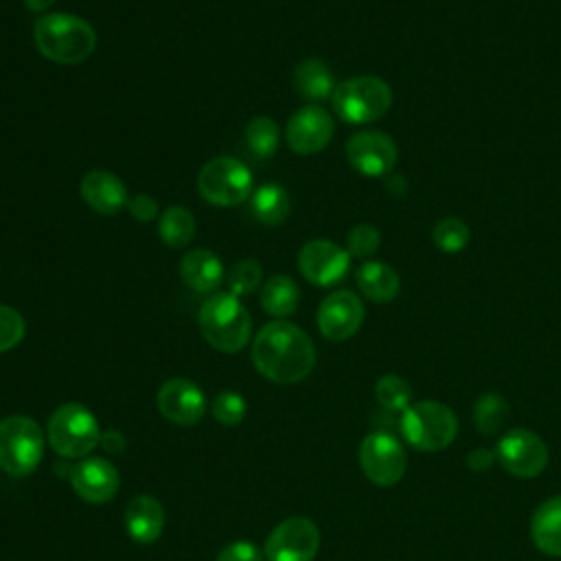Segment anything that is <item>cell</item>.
Segmentation results:
<instances>
[{
    "instance_id": "cell-26",
    "label": "cell",
    "mask_w": 561,
    "mask_h": 561,
    "mask_svg": "<svg viewBox=\"0 0 561 561\" xmlns=\"http://www.w3.org/2000/svg\"><path fill=\"white\" fill-rule=\"evenodd\" d=\"M160 241L169 248H184L195 237V217L184 206H169L158 224Z\"/></svg>"
},
{
    "instance_id": "cell-27",
    "label": "cell",
    "mask_w": 561,
    "mask_h": 561,
    "mask_svg": "<svg viewBox=\"0 0 561 561\" xmlns=\"http://www.w3.org/2000/svg\"><path fill=\"white\" fill-rule=\"evenodd\" d=\"M278 125L270 116H254L245 127V145L256 158H270L278 149Z\"/></svg>"
},
{
    "instance_id": "cell-38",
    "label": "cell",
    "mask_w": 561,
    "mask_h": 561,
    "mask_svg": "<svg viewBox=\"0 0 561 561\" xmlns=\"http://www.w3.org/2000/svg\"><path fill=\"white\" fill-rule=\"evenodd\" d=\"M105 451H110V454H118V451H123L125 449V436L121 434V432H105V434H101V443H99Z\"/></svg>"
},
{
    "instance_id": "cell-9",
    "label": "cell",
    "mask_w": 561,
    "mask_h": 561,
    "mask_svg": "<svg viewBox=\"0 0 561 561\" xmlns=\"http://www.w3.org/2000/svg\"><path fill=\"white\" fill-rule=\"evenodd\" d=\"M320 548V530L307 517L283 519L265 539L267 561H313Z\"/></svg>"
},
{
    "instance_id": "cell-35",
    "label": "cell",
    "mask_w": 561,
    "mask_h": 561,
    "mask_svg": "<svg viewBox=\"0 0 561 561\" xmlns=\"http://www.w3.org/2000/svg\"><path fill=\"white\" fill-rule=\"evenodd\" d=\"M263 552L252 543V541H230L226 543L219 554L217 561H263Z\"/></svg>"
},
{
    "instance_id": "cell-20",
    "label": "cell",
    "mask_w": 561,
    "mask_h": 561,
    "mask_svg": "<svg viewBox=\"0 0 561 561\" xmlns=\"http://www.w3.org/2000/svg\"><path fill=\"white\" fill-rule=\"evenodd\" d=\"M184 283L195 291H215L224 280V265L219 256L206 248L191 250L180 261Z\"/></svg>"
},
{
    "instance_id": "cell-10",
    "label": "cell",
    "mask_w": 561,
    "mask_h": 561,
    "mask_svg": "<svg viewBox=\"0 0 561 561\" xmlns=\"http://www.w3.org/2000/svg\"><path fill=\"white\" fill-rule=\"evenodd\" d=\"M359 465L366 478L379 486L397 484L408 467V458L403 445L386 434L373 432L359 445Z\"/></svg>"
},
{
    "instance_id": "cell-34",
    "label": "cell",
    "mask_w": 561,
    "mask_h": 561,
    "mask_svg": "<svg viewBox=\"0 0 561 561\" xmlns=\"http://www.w3.org/2000/svg\"><path fill=\"white\" fill-rule=\"evenodd\" d=\"M213 416L221 425H239L245 416V399L239 392H221L213 401Z\"/></svg>"
},
{
    "instance_id": "cell-15",
    "label": "cell",
    "mask_w": 561,
    "mask_h": 561,
    "mask_svg": "<svg viewBox=\"0 0 561 561\" xmlns=\"http://www.w3.org/2000/svg\"><path fill=\"white\" fill-rule=\"evenodd\" d=\"M364 322V305L348 289L331 291L318 307V329L331 342H344L357 333Z\"/></svg>"
},
{
    "instance_id": "cell-17",
    "label": "cell",
    "mask_w": 561,
    "mask_h": 561,
    "mask_svg": "<svg viewBox=\"0 0 561 561\" xmlns=\"http://www.w3.org/2000/svg\"><path fill=\"white\" fill-rule=\"evenodd\" d=\"M70 484L75 493L90 504H105L118 491V471L116 467L99 456L83 458L70 473Z\"/></svg>"
},
{
    "instance_id": "cell-14",
    "label": "cell",
    "mask_w": 561,
    "mask_h": 561,
    "mask_svg": "<svg viewBox=\"0 0 561 561\" xmlns=\"http://www.w3.org/2000/svg\"><path fill=\"white\" fill-rule=\"evenodd\" d=\"M346 158L351 167L362 175L379 178L390 173L397 164V145L383 131L364 129L348 138Z\"/></svg>"
},
{
    "instance_id": "cell-39",
    "label": "cell",
    "mask_w": 561,
    "mask_h": 561,
    "mask_svg": "<svg viewBox=\"0 0 561 561\" xmlns=\"http://www.w3.org/2000/svg\"><path fill=\"white\" fill-rule=\"evenodd\" d=\"M55 2H57V0H24L26 9H31V11H46V9H50Z\"/></svg>"
},
{
    "instance_id": "cell-22",
    "label": "cell",
    "mask_w": 561,
    "mask_h": 561,
    "mask_svg": "<svg viewBox=\"0 0 561 561\" xmlns=\"http://www.w3.org/2000/svg\"><path fill=\"white\" fill-rule=\"evenodd\" d=\"M359 291L373 300V302H390L401 287L399 274L392 265L381 261H368L364 263L355 274Z\"/></svg>"
},
{
    "instance_id": "cell-32",
    "label": "cell",
    "mask_w": 561,
    "mask_h": 561,
    "mask_svg": "<svg viewBox=\"0 0 561 561\" xmlns=\"http://www.w3.org/2000/svg\"><path fill=\"white\" fill-rule=\"evenodd\" d=\"M381 245V234L370 224H357L346 234V250L351 256L368 259L373 256Z\"/></svg>"
},
{
    "instance_id": "cell-23",
    "label": "cell",
    "mask_w": 561,
    "mask_h": 561,
    "mask_svg": "<svg viewBox=\"0 0 561 561\" xmlns=\"http://www.w3.org/2000/svg\"><path fill=\"white\" fill-rule=\"evenodd\" d=\"M294 85L298 94L307 101H324L335 90V79L331 68L316 57L302 59L294 70Z\"/></svg>"
},
{
    "instance_id": "cell-21",
    "label": "cell",
    "mask_w": 561,
    "mask_h": 561,
    "mask_svg": "<svg viewBox=\"0 0 561 561\" xmlns=\"http://www.w3.org/2000/svg\"><path fill=\"white\" fill-rule=\"evenodd\" d=\"M530 537L541 552L561 557V495L548 497L537 506L530 519Z\"/></svg>"
},
{
    "instance_id": "cell-31",
    "label": "cell",
    "mask_w": 561,
    "mask_h": 561,
    "mask_svg": "<svg viewBox=\"0 0 561 561\" xmlns=\"http://www.w3.org/2000/svg\"><path fill=\"white\" fill-rule=\"evenodd\" d=\"M261 276H263V270H261V263H259V261H254V259H241V261H237V263L230 267V272H228V289H230V294H234L237 298L248 296V294H252L254 289H259Z\"/></svg>"
},
{
    "instance_id": "cell-28",
    "label": "cell",
    "mask_w": 561,
    "mask_h": 561,
    "mask_svg": "<svg viewBox=\"0 0 561 561\" xmlns=\"http://www.w3.org/2000/svg\"><path fill=\"white\" fill-rule=\"evenodd\" d=\"M508 403L497 392H484L473 403V423L482 434H495L508 419Z\"/></svg>"
},
{
    "instance_id": "cell-18",
    "label": "cell",
    "mask_w": 561,
    "mask_h": 561,
    "mask_svg": "<svg viewBox=\"0 0 561 561\" xmlns=\"http://www.w3.org/2000/svg\"><path fill=\"white\" fill-rule=\"evenodd\" d=\"M79 193L83 202L99 215H116L121 213L129 197L123 180L105 169H92L81 178Z\"/></svg>"
},
{
    "instance_id": "cell-1",
    "label": "cell",
    "mask_w": 561,
    "mask_h": 561,
    "mask_svg": "<svg viewBox=\"0 0 561 561\" xmlns=\"http://www.w3.org/2000/svg\"><path fill=\"white\" fill-rule=\"evenodd\" d=\"M252 364L274 383H298L313 370L316 348L300 327L274 320L256 333L252 342Z\"/></svg>"
},
{
    "instance_id": "cell-8",
    "label": "cell",
    "mask_w": 561,
    "mask_h": 561,
    "mask_svg": "<svg viewBox=\"0 0 561 561\" xmlns=\"http://www.w3.org/2000/svg\"><path fill=\"white\" fill-rule=\"evenodd\" d=\"M197 191L213 206H237L252 195V173L241 160L219 156L199 169Z\"/></svg>"
},
{
    "instance_id": "cell-7",
    "label": "cell",
    "mask_w": 561,
    "mask_h": 561,
    "mask_svg": "<svg viewBox=\"0 0 561 561\" xmlns=\"http://www.w3.org/2000/svg\"><path fill=\"white\" fill-rule=\"evenodd\" d=\"M44 454L42 427L22 414L0 419V469L9 476H28Z\"/></svg>"
},
{
    "instance_id": "cell-19",
    "label": "cell",
    "mask_w": 561,
    "mask_h": 561,
    "mask_svg": "<svg viewBox=\"0 0 561 561\" xmlns=\"http://www.w3.org/2000/svg\"><path fill=\"white\" fill-rule=\"evenodd\" d=\"M164 528V508L153 495H136L125 508V530L136 543H153Z\"/></svg>"
},
{
    "instance_id": "cell-3",
    "label": "cell",
    "mask_w": 561,
    "mask_h": 561,
    "mask_svg": "<svg viewBox=\"0 0 561 561\" xmlns=\"http://www.w3.org/2000/svg\"><path fill=\"white\" fill-rule=\"evenodd\" d=\"M202 337L221 353H239L252 335V318L243 302L230 294H213L199 309Z\"/></svg>"
},
{
    "instance_id": "cell-29",
    "label": "cell",
    "mask_w": 561,
    "mask_h": 561,
    "mask_svg": "<svg viewBox=\"0 0 561 561\" xmlns=\"http://www.w3.org/2000/svg\"><path fill=\"white\" fill-rule=\"evenodd\" d=\"M375 397L381 408L390 412H405L412 401V388L399 375H383L375 383Z\"/></svg>"
},
{
    "instance_id": "cell-11",
    "label": "cell",
    "mask_w": 561,
    "mask_h": 561,
    "mask_svg": "<svg viewBox=\"0 0 561 561\" xmlns=\"http://www.w3.org/2000/svg\"><path fill=\"white\" fill-rule=\"evenodd\" d=\"M495 458L511 476L535 478L548 465V447L535 432L515 427L497 440Z\"/></svg>"
},
{
    "instance_id": "cell-13",
    "label": "cell",
    "mask_w": 561,
    "mask_h": 561,
    "mask_svg": "<svg viewBox=\"0 0 561 561\" xmlns=\"http://www.w3.org/2000/svg\"><path fill=\"white\" fill-rule=\"evenodd\" d=\"M333 131H335L333 118L324 107L305 105L289 116L285 127V138L294 153L313 156L331 142Z\"/></svg>"
},
{
    "instance_id": "cell-4",
    "label": "cell",
    "mask_w": 561,
    "mask_h": 561,
    "mask_svg": "<svg viewBox=\"0 0 561 561\" xmlns=\"http://www.w3.org/2000/svg\"><path fill=\"white\" fill-rule=\"evenodd\" d=\"M335 114L351 125H364L379 121L392 103L390 85L373 75L351 77L335 85L331 94Z\"/></svg>"
},
{
    "instance_id": "cell-25",
    "label": "cell",
    "mask_w": 561,
    "mask_h": 561,
    "mask_svg": "<svg viewBox=\"0 0 561 561\" xmlns=\"http://www.w3.org/2000/svg\"><path fill=\"white\" fill-rule=\"evenodd\" d=\"M252 215L265 226H278L289 215V195L276 182H265L252 193Z\"/></svg>"
},
{
    "instance_id": "cell-16",
    "label": "cell",
    "mask_w": 561,
    "mask_h": 561,
    "mask_svg": "<svg viewBox=\"0 0 561 561\" xmlns=\"http://www.w3.org/2000/svg\"><path fill=\"white\" fill-rule=\"evenodd\" d=\"M156 401L160 414L175 425H195L206 410L204 392L193 381L182 377L164 381Z\"/></svg>"
},
{
    "instance_id": "cell-6",
    "label": "cell",
    "mask_w": 561,
    "mask_h": 561,
    "mask_svg": "<svg viewBox=\"0 0 561 561\" xmlns=\"http://www.w3.org/2000/svg\"><path fill=\"white\" fill-rule=\"evenodd\" d=\"M53 449L64 458H83L101 443L96 416L83 403L59 405L46 427Z\"/></svg>"
},
{
    "instance_id": "cell-30",
    "label": "cell",
    "mask_w": 561,
    "mask_h": 561,
    "mask_svg": "<svg viewBox=\"0 0 561 561\" xmlns=\"http://www.w3.org/2000/svg\"><path fill=\"white\" fill-rule=\"evenodd\" d=\"M469 237H471L469 226L458 217H443L432 230L434 245L445 254L460 252L469 243Z\"/></svg>"
},
{
    "instance_id": "cell-36",
    "label": "cell",
    "mask_w": 561,
    "mask_h": 561,
    "mask_svg": "<svg viewBox=\"0 0 561 561\" xmlns=\"http://www.w3.org/2000/svg\"><path fill=\"white\" fill-rule=\"evenodd\" d=\"M127 208H129V213H131V217L136 221H151L158 215V202L151 195H147V193L134 195L127 202Z\"/></svg>"
},
{
    "instance_id": "cell-33",
    "label": "cell",
    "mask_w": 561,
    "mask_h": 561,
    "mask_svg": "<svg viewBox=\"0 0 561 561\" xmlns=\"http://www.w3.org/2000/svg\"><path fill=\"white\" fill-rule=\"evenodd\" d=\"M26 333L22 313L9 305H0V353L15 348Z\"/></svg>"
},
{
    "instance_id": "cell-5",
    "label": "cell",
    "mask_w": 561,
    "mask_h": 561,
    "mask_svg": "<svg viewBox=\"0 0 561 561\" xmlns=\"http://www.w3.org/2000/svg\"><path fill=\"white\" fill-rule=\"evenodd\" d=\"M458 432L454 410L440 401L412 403L401 416L403 438L419 451H438L451 445Z\"/></svg>"
},
{
    "instance_id": "cell-24",
    "label": "cell",
    "mask_w": 561,
    "mask_h": 561,
    "mask_svg": "<svg viewBox=\"0 0 561 561\" xmlns=\"http://www.w3.org/2000/svg\"><path fill=\"white\" fill-rule=\"evenodd\" d=\"M300 305V289L294 278L285 274H274L261 287V307L274 318H287L296 313Z\"/></svg>"
},
{
    "instance_id": "cell-37",
    "label": "cell",
    "mask_w": 561,
    "mask_h": 561,
    "mask_svg": "<svg viewBox=\"0 0 561 561\" xmlns=\"http://www.w3.org/2000/svg\"><path fill=\"white\" fill-rule=\"evenodd\" d=\"M493 460H495V451H491V449H484V447H480V449H473V451H469V456H467V465H469V469H473V471H486L491 465H493Z\"/></svg>"
},
{
    "instance_id": "cell-12",
    "label": "cell",
    "mask_w": 561,
    "mask_h": 561,
    "mask_svg": "<svg viewBox=\"0 0 561 561\" xmlns=\"http://www.w3.org/2000/svg\"><path fill=\"white\" fill-rule=\"evenodd\" d=\"M351 267V254L329 239H311L298 252L300 274L318 287L340 283Z\"/></svg>"
},
{
    "instance_id": "cell-2",
    "label": "cell",
    "mask_w": 561,
    "mask_h": 561,
    "mask_svg": "<svg viewBox=\"0 0 561 561\" xmlns=\"http://www.w3.org/2000/svg\"><path fill=\"white\" fill-rule=\"evenodd\" d=\"M33 39L37 50L64 66L85 61L96 48V33L90 22L70 13H46L35 22Z\"/></svg>"
}]
</instances>
